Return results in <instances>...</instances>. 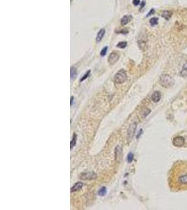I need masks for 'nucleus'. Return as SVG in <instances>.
Returning a JSON list of instances; mask_svg holds the SVG:
<instances>
[{
    "instance_id": "f257e3e1",
    "label": "nucleus",
    "mask_w": 187,
    "mask_h": 210,
    "mask_svg": "<svg viewBox=\"0 0 187 210\" xmlns=\"http://www.w3.org/2000/svg\"><path fill=\"white\" fill-rule=\"evenodd\" d=\"M169 186L173 191H187V161L177 160L172 167Z\"/></svg>"
},
{
    "instance_id": "f03ea898",
    "label": "nucleus",
    "mask_w": 187,
    "mask_h": 210,
    "mask_svg": "<svg viewBox=\"0 0 187 210\" xmlns=\"http://www.w3.org/2000/svg\"><path fill=\"white\" fill-rule=\"evenodd\" d=\"M160 83L165 88H170L174 84V80L170 75L163 74L160 78Z\"/></svg>"
},
{
    "instance_id": "7ed1b4c3",
    "label": "nucleus",
    "mask_w": 187,
    "mask_h": 210,
    "mask_svg": "<svg viewBox=\"0 0 187 210\" xmlns=\"http://www.w3.org/2000/svg\"><path fill=\"white\" fill-rule=\"evenodd\" d=\"M127 78V75H126V72H125L123 69H121L119 70L116 75L114 77V81L116 83H123L125 81Z\"/></svg>"
},
{
    "instance_id": "20e7f679",
    "label": "nucleus",
    "mask_w": 187,
    "mask_h": 210,
    "mask_svg": "<svg viewBox=\"0 0 187 210\" xmlns=\"http://www.w3.org/2000/svg\"><path fill=\"white\" fill-rule=\"evenodd\" d=\"M96 178H97L96 174L93 172L83 173L80 176V179L82 180H93V179H95Z\"/></svg>"
},
{
    "instance_id": "39448f33",
    "label": "nucleus",
    "mask_w": 187,
    "mask_h": 210,
    "mask_svg": "<svg viewBox=\"0 0 187 210\" xmlns=\"http://www.w3.org/2000/svg\"><path fill=\"white\" fill-rule=\"evenodd\" d=\"M119 59V54L116 52H113L109 55L108 58V62L110 65L114 64Z\"/></svg>"
},
{
    "instance_id": "423d86ee",
    "label": "nucleus",
    "mask_w": 187,
    "mask_h": 210,
    "mask_svg": "<svg viewBox=\"0 0 187 210\" xmlns=\"http://www.w3.org/2000/svg\"><path fill=\"white\" fill-rule=\"evenodd\" d=\"M184 143H185V140H184V137H181V136H178V137H175L172 142L173 145L177 147H181V146H184Z\"/></svg>"
},
{
    "instance_id": "0eeeda50",
    "label": "nucleus",
    "mask_w": 187,
    "mask_h": 210,
    "mask_svg": "<svg viewBox=\"0 0 187 210\" xmlns=\"http://www.w3.org/2000/svg\"><path fill=\"white\" fill-rule=\"evenodd\" d=\"M136 126H137V125H136V123H132L130 127H129V128H128V139H130L132 137H133V135L135 134V128H136Z\"/></svg>"
},
{
    "instance_id": "6e6552de",
    "label": "nucleus",
    "mask_w": 187,
    "mask_h": 210,
    "mask_svg": "<svg viewBox=\"0 0 187 210\" xmlns=\"http://www.w3.org/2000/svg\"><path fill=\"white\" fill-rule=\"evenodd\" d=\"M83 186V182H81V181H78L77 183H76L74 186L71 188V192H75V191H80L82 187Z\"/></svg>"
},
{
    "instance_id": "1a4fd4ad",
    "label": "nucleus",
    "mask_w": 187,
    "mask_h": 210,
    "mask_svg": "<svg viewBox=\"0 0 187 210\" xmlns=\"http://www.w3.org/2000/svg\"><path fill=\"white\" fill-rule=\"evenodd\" d=\"M161 98V94L159 91H156L154 92V94L152 95V100L154 102H158L160 101Z\"/></svg>"
},
{
    "instance_id": "9d476101",
    "label": "nucleus",
    "mask_w": 187,
    "mask_h": 210,
    "mask_svg": "<svg viewBox=\"0 0 187 210\" xmlns=\"http://www.w3.org/2000/svg\"><path fill=\"white\" fill-rule=\"evenodd\" d=\"M132 19V16L131 15H125L123 18H122V19L121 20V23L122 25H125L126 24H128Z\"/></svg>"
},
{
    "instance_id": "9b49d317",
    "label": "nucleus",
    "mask_w": 187,
    "mask_h": 210,
    "mask_svg": "<svg viewBox=\"0 0 187 210\" xmlns=\"http://www.w3.org/2000/svg\"><path fill=\"white\" fill-rule=\"evenodd\" d=\"M105 34V30H104V29L100 30L99 32L97 33V37H96V41H97V42H98V41H100L102 39V38H103Z\"/></svg>"
},
{
    "instance_id": "f8f14e48",
    "label": "nucleus",
    "mask_w": 187,
    "mask_h": 210,
    "mask_svg": "<svg viewBox=\"0 0 187 210\" xmlns=\"http://www.w3.org/2000/svg\"><path fill=\"white\" fill-rule=\"evenodd\" d=\"M172 15V12L170 11H165L162 13V17L165 18L166 20H169Z\"/></svg>"
},
{
    "instance_id": "ddd939ff",
    "label": "nucleus",
    "mask_w": 187,
    "mask_h": 210,
    "mask_svg": "<svg viewBox=\"0 0 187 210\" xmlns=\"http://www.w3.org/2000/svg\"><path fill=\"white\" fill-rule=\"evenodd\" d=\"M180 75L182 76H187V62L184 64V65L183 66V68L180 72Z\"/></svg>"
},
{
    "instance_id": "4468645a",
    "label": "nucleus",
    "mask_w": 187,
    "mask_h": 210,
    "mask_svg": "<svg viewBox=\"0 0 187 210\" xmlns=\"http://www.w3.org/2000/svg\"><path fill=\"white\" fill-rule=\"evenodd\" d=\"M70 75H71V78L72 79H74L75 78L76 76H77V69L74 68V67H72L71 68V72H70Z\"/></svg>"
},
{
    "instance_id": "2eb2a0df",
    "label": "nucleus",
    "mask_w": 187,
    "mask_h": 210,
    "mask_svg": "<svg viewBox=\"0 0 187 210\" xmlns=\"http://www.w3.org/2000/svg\"><path fill=\"white\" fill-rule=\"evenodd\" d=\"M107 193V189L105 187H102L100 189V191H98V195L100 196H104Z\"/></svg>"
},
{
    "instance_id": "dca6fc26",
    "label": "nucleus",
    "mask_w": 187,
    "mask_h": 210,
    "mask_svg": "<svg viewBox=\"0 0 187 210\" xmlns=\"http://www.w3.org/2000/svg\"><path fill=\"white\" fill-rule=\"evenodd\" d=\"M158 18H152L151 20H150V25L151 26H154L158 24Z\"/></svg>"
},
{
    "instance_id": "f3484780",
    "label": "nucleus",
    "mask_w": 187,
    "mask_h": 210,
    "mask_svg": "<svg viewBox=\"0 0 187 210\" xmlns=\"http://www.w3.org/2000/svg\"><path fill=\"white\" fill-rule=\"evenodd\" d=\"M76 142H77V135L74 134L73 138H72V141H71V143H70V144H71V149L75 146Z\"/></svg>"
},
{
    "instance_id": "a211bd4d",
    "label": "nucleus",
    "mask_w": 187,
    "mask_h": 210,
    "mask_svg": "<svg viewBox=\"0 0 187 210\" xmlns=\"http://www.w3.org/2000/svg\"><path fill=\"white\" fill-rule=\"evenodd\" d=\"M133 153H130L128 155V157H127V160H128V163H132V160H133Z\"/></svg>"
},
{
    "instance_id": "6ab92c4d",
    "label": "nucleus",
    "mask_w": 187,
    "mask_h": 210,
    "mask_svg": "<svg viewBox=\"0 0 187 210\" xmlns=\"http://www.w3.org/2000/svg\"><path fill=\"white\" fill-rule=\"evenodd\" d=\"M126 46H127V43L126 42H123V41H122V42H119L118 44H117V47L118 48H124L126 47Z\"/></svg>"
},
{
    "instance_id": "aec40b11",
    "label": "nucleus",
    "mask_w": 187,
    "mask_h": 210,
    "mask_svg": "<svg viewBox=\"0 0 187 210\" xmlns=\"http://www.w3.org/2000/svg\"><path fill=\"white\" fill-rule=\"evenodd\" d=\"M107 49H108V48H107V46L102 48V50H101V53H100V55H101L102 57H104V56L106 55L107 51Z\"/></svg>"
},
{
    "instance_id": "412c9836",
    "label": "nucleus",
    "mask_w": 187,
    "mask_h": 210,
    "mask_svg": "<svg viewBox=\"0 0 187 210\" xmlns=\"http://www.w3.org/2000/svg\"><path fill=\"white\" fill-rule=\"evenodd\" d=\"M89 74H90V71H88V72H86V74L85 75L83 76V77L81 78V81H83V80H85V79H86V78H87V77L88 76V75H89Z\"/></svg>"
},
{
    "instance_id": "4be33fe9",
    "label": "nucleus",
    "mask_w": 187,
    "mask_h": 210,
    "mask_svg": "<svg viewBox=\"0 0 187 210\" xmlns=\"http://www.w3.org/2000/svg\"><path fill=\"white\" fill-rule=\"evenodd\" d=\"M140 0H133V4L135 6H137L140 4Z\"/></svg>"
},
{
    "instance_id": "5701e85b",
    "label": "nucleus",
    "mask_w": 187,
    "mask_h": 210,
    "mask_svg": "<svg viewBox=\"0 0 187 210\" xmlns=\"http://www.w3.org/2000/svg\"><path fill=\"white\" fill-rule=\"evenodd\" d=\"M154 13V9H151V10L150 11V12H149V13L148 14V15H147L149 16V15H151V14H153Z\"/></svg>"
},
{
    "instance_id": "b1692460",
    "label": "nucleus",
    "mask_w": 187,
    "mask_h": 210,
    "mask_svg": "<svg viewBox=\"0 0 187 210\" xmlns=\"http://www.w3.org/2000/svg\"><path fill=\"white\" fill-rule=\"evenodd\" d=\"M73 100H74V97H71V103H70V105H72V102H73Z\"/></svg>"
}]
</instances>
